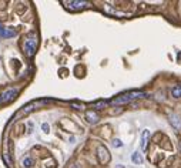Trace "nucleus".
I'll use <instances>...</instances> for the list:
<instances>
[{"instance_id": "f257e3e1", "label": "nucleus", "mask_w": 181, "mask_h": 168, "mask_svg": "<svg viewBox=\"0 0 181 168\" xmlns=\"http://www.w3.org/2000/svg\"><path fill=\"white\" fill-rule=\"evenodd\" d=\"M144 96H145V93H143V91H130V93L123 94V96H120V97H117V98H114L113 101H111V104H113V106H120V104L130 103L131 100L140 98V97H144Z\"/></svg>"}, {"instance_id": "f03ea898", "label": "nucleus", "mask_w": 181, "mask_h": 168, "mask_svg": "<svg viewBox=\"0 0 181 168\" xmlns=\"http://www.w3.org/2000/svg\"><path fill=\"white\" fill-rule=\"evenodd\" d=\"M16 94H17V88H14V87L7 88L6 91H3V93L0 94V104H4V103H7V101L14 100Z\"/></svg>"}, {"instance_id": "7ed1b4c3", "label": "nucleus", "mask_w": 181, "mask_h": 168, "mask_svg": "<svg viewBox=\"0 0 181 168\" xmlns=\"http://www.w3.org/2000/svg\"><path fill=\"white\" fill-rule=\"evenodd\" d=\"M36 46H37V39L36 37H31V39H27L25 44V51L27 56H33L34 54V50H36Z\"/></svg>"}, {"instance_id": "20e7f679", "label": "nucleus", "mask_w": 181, "mask_h": 168, "mask_svg": "<svg viewBox=\"0 0 181 168\" xmlns=\"http://www.w3.org/2000/svg\"><path fill=\"white\" fill-rule=\"evenodd\" d=\"M17 34L16 30H12V29H7V27H3L0 24V37H4V39H10V37H14Z\"/></svg>"}, {"instance_id": "39448f33", "label": "nucleus", "mask_w": 181, "mask_h": 168, "mask_svg": "<svg viewBox=\"0 0 181 168\" xmlns=\"http://www.w3.org/2000/svg\"><path fill=\"white\" fill-rule=\"evenodd\" d=\"M98 160L104 164V162H107L108 160H110V155H108L107 150L104 148V147H98Z\"/></svg>"}, {"instance_id": "423d86ee", "label": "nucleus", "mask_w": 181, "mask_h": 168, "mask_svg": "<svg viewBox=\"0 0 181 168\" xmlns=\"http://www.w3.org/2000/svg\"><path fill=\"white\" fill-rule=\"evenodd\" d=\"M66 6L70 7V9H83V7L87 6V2H66Z\"/></svg>"}, {"instance_id": "0eeeda50", "label": "nucleus", "mask_w": 181, "mask_h": 168, "mask_svg": "<svg viewBox=\"0 0 181 168\" xmlns=\"http://www.w3.org/2000/svg\"><path fill=\"white\" fill-rule=\"evenodd\" d=\"M148 138H150V131L144 130L141 133V150L145 151L147 150V143H148Z\"/></svg>"}, {"instance_id": "6e6552de", "label": "nucleus", "mask_w": 181, "mask_h": 168, "mask_svg": "<svg viewBox=\"0 0 181 168\" xmlns=\"http://www.w3.org/2000/svg\"><path fill=\"white\" fill-rule=\"evenodd\" d=\"M170 121H171V124L175 127V130H181V118L178 115H175V114L170 115Z\"/></svg>"}, {"instance_id": "1a4fd4ad", "label": "nucleus", "mask_w": 181, "mask_h": 168, "mask_svg": "<svg viewBox=\"0 0 181 168\" xmlns=\"http://www.w3.org/2000/svg\"><path fill=\"white\" fill-rule=\"evenodd\" d=\"M86 118L89 120L90 123H97L98 121V115L96 114L94 111H87L86 113Z\"/></svg>"}, {"instance_id": "9d476101", "label": "nucleus", "mask_w": 181, "mask_h": 168, "mask_svg": "<svg viewBox=\"0 0 181 168\" xmlns=\"http://www.w3.org/2000/svg\"><path fill=\"white\" fill-rule=\"evenodd\" d=\"M171 96L174 97V98H181V84H177L175 87H173Z\"/></svg>"}, {"instance_id": "9b49d317", "label": "nucleus", "mask_w": 181, "mask_h": 168, "mask_svg": "<svg viewBox=\"0 0 181 168\" xmlns=\"http://www.w3.org/2000/svg\"><path fill=\"white\" fill-rule=\"evenodd\" d=\"M131 160H133V162H134V164H143V157H141V154L138 153V151L133 153Z\"/></svg>"}, {"instance_id": "f8f14e48", "label": "nucleus", "mask_w": 181, "mask_h": 168, "mask_svg": "<svg viewBox=\"0 0 181 168\" xmlns=\"http://www.w3.org/2000/svg\"><path fill=\"white\" fill-rule=\"evenodd\" d=\"M23 167H25V168H30V167H33V160L29 158V157H26V158L23 160Z\"/></svg>"}, {"instance_id": "ddd939ff", "label": "nucleus", "mask_w": 181, "mask_h": 168, "mask_svg": "<svg viewBox=\"0 0 181 168\" xmlns=\"http://www.w3.org/2000/svg\"><path fill=\"white\" fill-rule=\"evenodd\" d=\"M113 145L114 147H121V143H120V140H114L113 141Z\"/></svg>"}, {"instance_id": "4468645a", "label": "nucleus", "mask_w": 181, "mask_h": 168, "mask_svg": "<svg viewBox=\"0 0 181 168\" xmlns=\"http://www.w3.org/2000/svg\"><path fill=\"white\" fill-rule=\"evenodd\" d=\"M43 131L44 133H49V124H43Z\"/></svg>"}]
</instances>
